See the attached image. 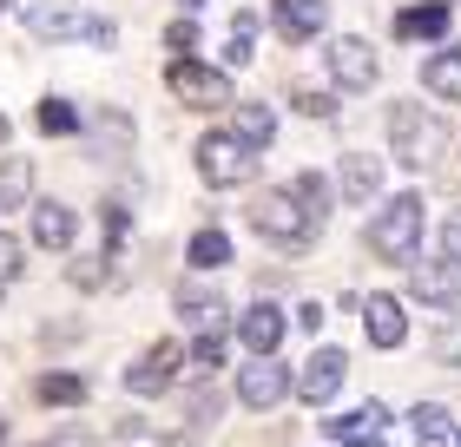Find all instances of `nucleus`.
Listing matches in <instances>:
<instances>
[{
	"instance_id": "nucleus-1",
	"label": "nucleus",
	"mask_w": 461,
	"mask_h": 447,
	"mask_svg": "<svg viewBox=\"0 0 461 447\" xmlns=\"http://www.w3.org/2000/svg\"><path fill=\"white\" fill-rule=\"evenodd\" d=\"M422 191H395V198L369 218V250L383 264H415V250H422Z\"/></svg>"
},
{
	"instance_id": "nucleus-2",
	"label": "nucleus",
	"mask_w": 461,
	"mask_h": 447,
	"mask_svg": "<svg viewBox=\"0 0 461 447\" xmlns=\"http://www.w3.org/2000/svg\"><path fill=\"white\" fill-rule=\"evenodd\" d=\"M442 145H448V132H442V119H435V112H422L415 99H395L389 105V152L402 165H429Z\"/></svg>"
},
{
	"instance_id": "nucleus-3",
	"label": "nucleus",
	"mask_w": 461,
	"mask_h": 447,
	"mask_svg": "<svg viewBox=\"0 0 461 447\" xmlns=\"http://www.w3.org/2000/svg\"><path fill=\"white\" fill-rule=\"evenodd\" d=\"M27 33L33 40H93V47H113V20H93V13H79L73 0H33L27 7Z\"/></svg>"
},
{
	"instance_id": "nucleus-4",
	"label": "nucleus",
	"mask_w": 461,
	"mask_h": 447,
	"mask_svg": "<svg viewBox=\"0 0 461 447\" xmlns=\"http://www.w3.org/2000/svg\"><path fill=\"white\" fill-rule=\"evenodd\" d=\"M258 152H250V145L238 139V132H212V139H198V178L204 184H250V178H258Z\"/></svg>"
},
{
	"instance_id": "nucleus-5",
	"label": "nucleus",
	"mask_w": 461,
	"mask_h": 447,
	"mask_svg": "<svg viewBox=\"0 0 461 447\" xmlns=\"http://www.w3.org/2000/svg\"><path fill=\"white\" fill-rule=\"evenodd\" d=\"M250 230H258V237H270V244H284V250H303L317 224L303 218V204L290 198V184H284V191H264V198L250 204Z\"/></svg>"
},
{
	"instance_id": "nucleus-6",
	"label": "nucleus",
	"mask_w": 461,
	"mask_h": 447,
	"mask_svg": "<svg viewBox=\"0 0 461 447\" xmlns=\"http://www.w3.org/2000/svg\"><path fill=\"white\" fill-rule=\"evenodd\" d=\"M323 59H330V79H337L343 93H369L375 73H383V59H375V47H369L363 33H337L323 47Z\"/></svg>"
},
{
	"instance_id": "nucleus-7",
	"label": "nucleus",
	"mask_w": 461,
	"mask_h": 447,
	"mask_svg": "<svg viewBox=\"0 0 461 447\" xmlns=\"http://www.w3.org/2000/svg\"><path fill=\"white\" fill-rule=\"evenodd\" d=\"M165 86H172V99L185 105H230V73L218 67H198V59H172V73H165Z\"/></svg>"
},
{
	"instance_id": "nucleus-8",
	"label": "nucleus",
	"mask_w": 461,
	"mask_h": 447,
	"mask_svg": "<svg viewBox=\"0 0 461 447\" xmlns=\"http://www.w3.org/2000/svg\"><path fill=\"white\" fill-rule=\"evenodd\" d=\"M284 395H290V369H284L277 355H250L244 375H238V401H244V408H264V415H270Z\"/></svg>"
},
{
	"instance_id": "nucleus-9",
	"label": "nucleus",
	"mask_w": 461,
	"mask_h": 447,
	"mask_svg": "<svg viewBox=\"0 0 461 447\" xmlns=\"http://www.w3.org/2000/svg\"><path fill=\"white\" fill-rule=\"evenodd\" d=\"M343 375H349V355H343V349H317V355L297 369V381H290V389H297L310 408H323V401L343 389Z\"/></svg>"
},
{
	"instance_id": "nucleus-10",
	"label": "nucleus",
	"mask_w": 461,
	"mask_h": 447,
	"mask_svg": "<svg viewBox=\"0 0 461 447\" xmlns=\"http://www.w3.org/2000/svg\"><path fill=\"white\" fill-rule=\"evenodd\" d=\"M178 369H185V355H178V343H152L132 369H125V389L132 395H165L178 381Z\"/></svg>"
},
{
	"instance_id": "nucleus-11",
	"label": "nucleus",
	"mask_w": 461,
	"mask_h": 447,
	"mask_svg": "<svg viewBox=\"0 0 461 447\" xmlns=\"http://www.w3.org/2000/svg\"><path fill=\"white\" fill-rule=\"evenodd\" d=\"M409 290L422 296V303H455V296H461V257H422V264H409Z\"/></svg>"
},
{
	"instance_id": "nucleus-12",
	"label": "nucleus",
	"mask_w": 461,
	"mask_h": 447,
	"mask_svg": "<svg viewBox=\"0 0 461 447\" xmlns=\"http://www.w3.org/2000/svg\"><path fill=\"white\" fill-rule=\"evenodd\" d=\"M330 434H337V447H383L389 408H383V401H363L356 415H337V421H330Z\"/></svg>"
},
{
	"instance_id": "nucleus-13",
	"label": "nucleus",
	"mask_w": 461,
	"mask_h": 447,
	"mask_svg": "<svg viewBox=\"0 0 461 447\" xmlns=\"http://www.w3.org/2000/svg\"><path fill=\"white\" fill-rule=\"evenodd\" d=\"M270 20L284 40H317L330 27V0H270Z\"/></svg>"
},
{
	"instance_id": "nucleus-14",
	"label": "nucleus",
	"mask_w": 461,
	"mask_h": 447,
	"mask_svg": "<svg viewBox=\"0 0 461 447\" xmlns=\"http://www.w3.org/2000/svg\"><path fill=\"white\" fill-rule=\"evenodd\" d=\"M178 316L192 323L198 335H224V323H230V303L218 290H198V283H185L178 290Z\"/></svg>"
},
{
	"instance_id": "nucleus-15",
	"label": "nucleus",
	"mask_w": 461,
	"mask_h": 447,
	"mask_svg": "<svg viewBox=\"0 0 461 447\" xmlns=\"http://www.w3.org/2000/svg\"><path fill=\"white\" fill-rule=\"evenodd\" d=\"M363 335L375 349H402V335H409L402 303H395V296H369V303H363Z\"/></svg>"
},
{
	"instance_id": "nucleus-16",
	"label": "nucleus",
	"mask_w": 461,
	"mask_h": 447,
	"mask_svg": "<svg viewBox=\"0 0 461 447\" xmlns=\"http://www.w3.org/2000/svg\"><path fill=\"white\" fill-rule=\"evenodd\" d=\"M284 309L277 303H258V309H244L238 316V335H244V349L250 355H277V343H284Z\"/></svg>"
},
{
	"instance_id": "nucleus-17",
	"label": "nucleus",
	"mask_w": 461,
	"mask_h": 447,
	"mask_svg": "<svg viewBox=\"0 0 461 447\" xmlns=\"http://www.w3.org/2000/svg\"><path fill=\"white\" fill-rule=\"evenodd\" d=\"M375 191H383V158H369V152H343V198H349V204H369Z\"/></svg>"
},
{
	"instance_id": "nucleus-18",
	"label": "nucleus",
	"mask_w": 461,
	"mask_h": 447,
	"mask_svg": "<svg viewBox=\"0 0 461 447\" xmlns=\"http://www.w3.org/2000/svg\"><path fill=\"white\" fill-rule=\"evenodd\" d=\"M422 86L435 99H461V47H435L422 59Z\"/></svg>"
},
{
	"instance_id": "nucleus-19",
	"label": "nucleus",
	"mask_w": 461,
	"mask_h": 447,
	"mask_svg": "<svg viewBox=\"0 0 461 447\" xmlns=\"http://www.w3.org/2000/svg\"><path fill=\"white\" fill-rule=\"evenodd\" d=\"M73 230H79V218H73L67 204H33V244L40 250H67Z\"/></svg>"
},
{
	"instance_id": "nucleus-20",
	"label": "nucleus",
	"mask_w": 461,
	"mask_h": 447,
	"mask_svg": "<svg viewBox=\"0 0 461 447\" xmlns=\"http://www.w3.org/2000/svg\"><path fill=\"white\" fill-rule=\"evenodd\" d=\"M395 33H402V40H448V7H442V0H429V7H402Z\"/></svg>"
},
{
	"instance_id": "nucleus-21",
	"label": "nucleus",
	"mask_w": 461,
	"mask_h": 447,
	"mask_svg": "<svg viewBox=\"0 0 461 447\" xmlns=\"http://www.w3.org/2000/svg\"><path fill=\"white\" fill-rule=\"evenodd\" d=\"M290 198L303 204V218L317 224V230L330 224V178L323 172H297V178H290Z\"/></svg>"
},
{
	"instance_id": "nucleus-22",
	"label": "nucleus",
	"mask_w": 461,
	"mask_h": 447,
	"mask_svg": "<svg viewBox=\"0 0 461 447\" xmlns=\"http://www.w3.org/2000/svg\"><path fill=\"white\" fill-rule=\"evenodd\" d=\"M415 447H461V428L448 421V408H435V401L415 408Z\"/></svg>"
},
{
	"instance_id": "nucleus-23",
	"label": "nucleus",
	"mask_w": 461,
	"mask_h": 447,
	"mask_svg": "<svg viewBox=\"0 0 461 447\" xmlns=\"http://www.w3.org/2000/svg\"><path fill=\"white\" fill-rule=\"evenodd\" d=\"M33 204V165L27 158H0V210Z\"/></svg>"
},
{
	"instance_id": "nucleus-24",
	"label": "nucleus",
	"mask_w": 461,
	"mask_h": 447,
	"mask_svg": "<svg viewBox=\"0 0 461 447\" xmlns=\"http://www.w3.org/2000/svg\"><path fill=\"white\" fill-rule=\"evenodd\" d=\"M238 139L250 152H264V145L277 139V112H270V105H238Z\"/></svg>"
},
{
	"instance_id": "nucleus-25",
	"label": "nucleus",
	"mask_w": 461,
	"mask_h": 447,
	"mask_svg": "<svg viewBox=\"0 0 461 447\" xmlns=\"http://www.w3.org/2000/svg\"><path fill=\"white\" fill-rule=\"evenodd\" d=\"M185 264H192V270H224L230 264V237H224V230H198L192 250H185Z\"/></svg>"
},
{
	"instance_id": "nucleus-26",
	"label": "nucleus",
	"mask_w": 461,
	"mask_h": 447,
	"mask_svg": "<svg viewBox=\"0 0 461 447\" xmlns=\"http://www.w3.org/2000/svg\"><path fill=\"white\" fill-rule=\"evenodd\" d=\"M250 53H258V13H238V20H230V47H224V59H230V67H250Z\"/></svg>"
},
{
	"instance_id": "nucleus-27",
	"label": "nucleus",
	"mask_w": 461,
	"mask_h": 447,
	"mask_svg": "<svg viewBox=\"0 0 461 447\" xmlns=\"http://www.w3.org/2000/svg\"><path fill=\"white\" fill-rule=\"evenodd\" d=\"M40 401H47V408H79V401H86V381L79 375H40Z\"/></svg>"
},
{
	"instance_id": "nucleus-28",
	"label": "nucleus",
	"mask_w": 461,
	"mask_h": 447,
	"mask_svg": "<svg viewBox=\"0 0 461 447\" xmlns=\"http://www.w3.org/2000/svg\"><path fill=\"white\" fill-rule=\"evenodd\" d=\"M40 132H79V112H73V105L67 99H40Z\"/></svg>"
},
{
	"instance_id": "nucleus-29",
	"label": "nucleus",
	"mask_w": 461,
	"mask_h": 447,
	"mask_svg": "<svg viewBox=\"0 0 461 447\" xmlns=\"http://www.w3.org/2000/svg\"><path fill=\"white\" fill-rule=\"evenodd\" d=\"M435 362H448V369H461V316H448V323L435 329Z\"/></svg>"
},
{
	"instance_id": "nucleus-30",
	"label": "nucleus",
	"mask_w": 461,
	"mask_h": 447,
	"mask_svg": "<svg viewBox=\"0 0 461 447\" xmlns=\"http://www.w3.org/2000/svg\"><path fill=\"white\" fill-rule=\"evenodd\" d=\"M290 99H297V112H303V119H337V99L317 93V86H297Z\"/></svg>"
},
{
	"instance_id": "nucleus-31",
	"label": "nucleus",
	"mask_w": 461,
	"mask_h": 447,
	"mask_svg": "<svg viewBox=\"0 0 461 447\" xmlns=\"http://www.w3.org/2000/svg\"><path fill=\"white\" fill-rule=\"evenodd\" d=\"M99 230H106V257H113V250L125 244V230H132V218H125V204H106V210H99Z\"/></svg>"
},
{
	"instance_id": "nucleus-32",
	"label": "nucleus",
	"mask_w": 461,
	"mask_h": 447,
	"mask_svg": "<svg viewBox=\"0 0 461 447\" xmlns=\"http://www.w3.org/2000/svg\"><path fill=\"white\" fill-rule=\"evenodd\" d=\"M218 362H224V335H198L192 369H198V375H218Z\"/></svg>"
},
{
	"instance_id": "nucleus-33",
	"label": "nucleus",
	"mask_w": 461,
	"mask_h": 447,
	"mask_svg": "<svg viewBox=\"0 0 461 447\" xmlns=\"http://www.w3.org/2000/svg\"><path fill=\"white\" fill-rule=\"evenodd\" d=\"M165 47H172L178 59H192V47H198V27H192V20H172V27H165Z\"/></svg>"
},
{
	"instance_id": "nucleus-34",
	"label": "nucleus",
	"mask_w": 461,
	"mask_h": 447,
	"mask_svg": "<svg viewBox=\"0 0 461 447\" xmlns=\"http://www.w3.org/2000/svg\"><path fill=\"white\" fill-rule=\"evenodd\" d=\"M14 276H20V244L0 237V283H14Z\"/></svg>"
},
{
	"instance_id": "nucleus-35",
	"label": "nucleus",
	"mask_w": 461,
	"mask_h": 447,
	"mask_svg": "<svg viewBox=\"0 0 461 447\" xmlns=\"http://www.w3.org/2000/svg\"><path fill=\"white\" fill-rule=\"evenodd\" d=\"M47 447H99V441H93V434H86V428H59V434H53V441H47Z\"/></svg>"
},
{
	"instance_id": "nucleus-36",
	"label": "nucleus",
	"mask_w": 461,
	"mask_h": 447,
	"mask_svg": "<svg viewBox=\"0 0 461 447\" xmlns=\"http://www.w3.org/2000/svg\"><path fill=\"white\" fill-rule=\"evenodd\" d=\"M442 244H448V257H461V210L448 218V230H442Z\"/></svg>"
},
{
	"instance_id": "nucleus-37",
	"label": "nucleus",
	"mask_w": 461,
	"mask_h": 447,
	"mask_svg": "<svg viewBox=\"0 0 461 447\" xmlns=\"http://www.w3.org/2000/svg\"><path fill=\"white\" fill-rule=\"evenodd\" d=\"M7 132H14V125H7V112H0V145H7Z\"/></svg>"
},
{
	"instance_id": "nucleus-38",
	"label": "nucleus",
	"mask_w": 461,
	"mask_h": 447,
	"mask_svg": "<svg viewBox=\"0 0 461 447\" xmlns=\"http://www.w3.org/2000/svg\"><path fill=\"white\" fill-rule=\"evenodd\" d=\"M0 441H7V415H0Z\"/></svg>"
},
{
	"instance_id": "nucleus-39",
	"label": "nucleus",
	"mask_w": 461,
	"mask_h": 447,
	"mask_svg": "<svg viewBox=\"0 0 461 447\" xmlns=\"http://www.w3.org/2000/svg\"><path fill=\"white\" fill-rule=\"evenodd\" d=\"M185 7H204V0H185Z\"/></svg>"
},
{
	"instance_id": "nucleus-40",
	"label": "nucleus",
	"mask_w": 461,
	"mask_h": 447,
	"mask_svg": "<svg viewBox=\"0 0 461 447\" xmlns=\"http://www.w3.org/2000/svg\"><path fill=\"white\" fill-rule=\"evenodd\" d=\"M0 13H7V0H0Z\"/></svg>"
}]
</instances>
